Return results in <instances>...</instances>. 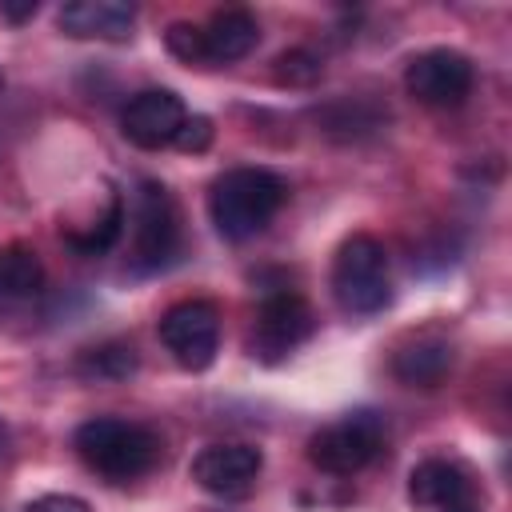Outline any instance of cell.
I'll return each instance as SVG.
<instances>
[{"mask_svg": "<svg viewBox=\"0 0 512 512\" xmlns=\"http://www.w3.org/2000/svg\"><path fill=\"white\" fill-rule=\"evenodd\" d=\"M72 448L108 484H128L160 464L164 440L148 424L120 416H92L72 432Z\"/></svg>", "mask_w": 512, "mask_h": 512, "instance_id": "obj_1", "label": "cell"}, {"mask_svg": "<svg viewBox=\"0 0 512 512\" xmlns=\"http://www.w3.org/2000/svg\"><path fill=\"white\" fill-rule=\"evenodd\" d=\"M288 184L272 168H228L208 188V216L216 232L232 244L264 232L284 208Z\"/></svg>", "mask_w": 512, "mask_h": 512, "instance_id": "obj_2", "label": "cell"}, {"mask_svg": "<svg viewBox=\"0 0 512 512\" xmlns=\"http://www.w3.org/2000/svg\"><path fill=\"white\" fill-rule=\"evenodd\" d=\"M332 296L348 316H376L392 300L388 252L376 236L356 232L332 256Z\"/></svg>", "mask_w": 512, "mask_h": 512, "instance_id": "obj_3", "label": "cell"}, {"mask_svg": "<svg viewBox=\"0 0 512 512\" xmlns=\"http://www.w3.org/2000/svg\"><path fill=\"white\" fill-rule=\"evenodd\" d=\"M384 440H388L384 416L372 408H356V412H344L340 420L324 424L320 432H312L308 464L328 476H356L384 452Z\"/></svg>", "mask_w": 512, "mask_h": 512, "instance_id": "obj_4", "label": "cell"}, {"mask_svg": "<svg viewBox=\"0 0 512 512\" xmlns=\"http://www.w3.org/2000/svg\"><path fill=\"white\" fill-rule=\"evenodd\" d=\"M180 252V212L160 180H144L132 204V268L160 272Z\"/></svg>", "mask_w": 512, "mask_h": 512, "instance_id": "obj_5", "label": "cell"}, {"mask_svg": "<svg viewBox=\"0 0 512 512\" xmlns=\"http://www.w3.org/2000/svg\"><path fill=\"white\" fill-rule=\"evenodd\" d=\"M312 328H316V316L300 292L268 288L260 296V308H256V320L248 332V352L264 364H280L312 336Z\"/></svg>", "mask_w": 512, "mask_h": 512, "instance_id": "obj_6", "label": "cell"}, {"mask_svg": "<svg viewBox=\"0 0 512 512\" xmlns=\"http://www.w3.org/2000/svg\"><path fill=\"white\" fill-rule=\"evenodd\" d=\"M160 344L188 372H204L220 352V308L212 300H176L160 316Z\"/></svg>", "mask_w": 512, "mask_h": 512, "instance_id": "obj_7", "label": "cell"}, {"mask_svg": "<svg viewBox=\"0 0 512 512\" xmlns=\"http://www.w3.org/2000/svg\"><path fill=\"white\" fill-rule=\"evenodd\" d=\"M472 60L456 48H428L408 60L404 68V88L412 100L428 108H460L472 92Z\"/></svg>", "mask_w": 512, "mask_h": 512, "instance_id": "obj_8", "label": "cell"}, {"mask_svg": "<svg viewBox=\"0 0 512 512\" xmlns=\"http://www.w3.org/2000/svg\"><path fill=\"white\" fill-rule=\"evenodd\" d=\"M408 504L412 512H480V492L464 464L428 456L408 472Z\"/></svg>", "mask_w": 512, "mask_h": 512, "instance_id": "obj_9", "label": "cell"}, {"mask_svg": "<svg viewBox=\"0 0 512 512\" xmlns=\"http://www.w3.org/2000/svg\"><path fill=\"white\" fill-rule=\"evenodd\" d=\"M264 468L260 448L252 444H208L192 456V480L220 500H240L256 488Z\"/></svg>", "mask_w": 512, "mask_h": 512, "instance_id": "obj_10", "label": "cell"}, {"mask_svg": "<svg viewBox=\"0 0 512 512\" xmlns=\"http://www.w3.org/2000/svg\"><path fill=\"white\" fill-rule=\"evenodd\" d=\"M184 104L172 88H144L136 92L124 112H120V132L128 144L144 148V152H156V148H168L184 124Z\"/></svg>", "mask_w": 512, "mask_h": 512, "instance_id": "obj_11", "label": "cell"}, {"mask_svg": "<svg viewBox=\"0 0 512 512\" xmlns=\"http://www.w3.org/2000/svg\"><path fill=\"white\" fill-rule=\"evenodd\" d=\"M56 24L72 40H108L124 44L136 28V8L120 0H76L56 12Z\"/></svg>", "mask_w": 512, "mask_h": 512, "instance_id": "obj_12", "label": "cell"}, {"mask_svg": "<svg viewBox=\"0 0 512 512\" xmlns=\"http://www.w3.org/2000/svg\"><path fill=\"white\" fill-rule=\"evenodd\" d=\"M452 340L440 332H416L392 352V376L408 388H436L452 372Z\"/></svg>", "mask_w": 512, "mask_h": 512, "instance_id": "obj_13", "label": "cell"}, {"mask_svg": "<svg viewBox=\"0 0 512 512\" xmlns=\"http://www.w3.org/2000/svg\"><path fill=\"white\" fill-rule=\"evenodd\" d=\"M260 40V20L248 8H224L208 24H200L204 64H232L244 60Z\"/></svg>", "mask_w": 512, "mask_h": 512, "instance_id": "obj_14", "label": "cell"}, {"mask_svg": "<svg viewBox=\"0 0 512 512\" xmlns=\"http://www.w3.org/2000/svg\"><path fill=\"white\" fill-rule=\"evenodd\" d=\"M40 288H44L40 256L24 244H4L0 248V308L32 300V296H40Z\"/></svg>", "mask_w": 512, "mask_h": 512, "instance_id": "obj_15", "label": "cell"}, {"mask_svg": "<svg viewBox=\"0 0 512 512\" xmlns=\"http://www.w3.org/2000/svg\"><path fill=\"white\" fill-rule=\"evenodd\" d=\"M136 368H140V356H136V348L128 340H104L96 348H84L80 360H76V372L84 380H96V384L128 380Z\"/></svg>", "mask_w": 512, "mask_h": 512, "instance_id": "obj_16", "label": "cell"}, {"mask_svg": "<svg viewBox=\"0 0 512 512\" xmlns=\"http://www.w3.org/2000/svg\"><path fill=\"white\" fill-rule=\"evenodd\" d=\"M120 232H124V204H120V196H112V200H108L104 220H100L88 236L68 232V244H72L76 252H84V256H100V252H108V248L120 240Z\"/></svg>", "mask_w": 512, "mask_h": 512, "instance_id": "obj_17", "label": "cell"}, {"mask_svg": "<svg viewBox=\"0 0 512 512\" xmlns=\"http://www.w3.org/2000/svg\"><path fill=\"white\" fill-rule=\"evenodd\" d=\"M320 76V56H312L308 48H296V52H284L276 60V80L280 84H312Z\"/></svg>", "mask_w": 512, "mask_h": 512, "instance_id": "obj_18", "label": "cell"}, {"mask_svg": "<svg viewBox=\"0 0 512 512\" xmlns=\"http://www.w3.org/2000/svg\"><path fill=\"white\" fill-rule=\"evenodd\" d=\"M164 44H168V52H172L176 60H184V64H204V48H200V24H184V20L168 24Z\"/></svg>", "mask_w": 512, "mask_h": 512, "instance_id": "obj_19", "label": "cell"}, {"mask_svg": "<svg viewBox=\"0 0 512 512\" xmlns=\"http://www.w3.org/2000/svg\"><path fill=\"white\" fill-rule=\"evenodd\" d=\"M180 152H204L212 144V120L208 116H184L176 140H172Z\"/></svg>", "mask_w": 512, "mask_h": 512, "instance_id": "obj_20", "label": "cell"}, {"mask_svg": "<svg viewBox=\"0 0 512 512\" xmlns=\"http://www.w3.org/2000/svg\"><path fill=\"white\" fill-rule=\"evenodd\" d=\"M24 512H92L80 496H64V492H48V496H36Z\"/></svg>", "mask_w": 512, "mask_h": 512, "instance_id": "obj_21", "label": "cell"}, {"mask_svg": "<svg viewBox=\"0 0 512 512\" xmlns=\"http://www.w3.org/2000/svg\"><path fill=\"white\" fill-rule=\"evenodd\" d=\"M0 12H4L8 20H16V24H20V20H28V16H36V4H32V0H28V4H4Z\"/></svg>", "mask_w": 512, "mask_h": 512, "instance_id": "obj_22", "label": "cell"}, {"mask_svg": "<svg viewBox=\"0 0 512 512\" xmlns=\"http://www.w3.org/2000/svg\"><path fill=\"white\" fill-rule=\"evenodd\" d=\"M4 448H8V424H4V416H0V456H4Z\"/></svg>", "mask_w": 512, "mask_h": 512, "instance_id": "obj_23", "label": "cell"}, {"mask_svg": "<svg viewBox=\"0 0 512 512\" xmlns=\"http://www.w3.org/2000/svg\"><path fill=\"white\" fill-rule=\"evenodd\" d=\"M0 88H4V72H0Z\"/></svg>", "mask_w": 512, "mask_h": 512, "instance_id": "obj_24", "label": "cell"}]
</instances>
